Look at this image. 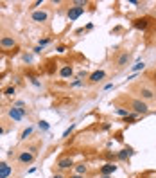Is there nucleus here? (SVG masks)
<instances>
[{
  "instance_id": "5701e85b",
  "label": "nucleus",
  "mask_w": 156,
  "mask_h": 178,
  "mask_svg": "<svg viewBox=\"0 0 156 178\" xmlns=\"http://www.w3.org/2000/svg\"><path fill=\"white\" fill-rule=\"evenodd\" d=\"M83 85H85V81H83V79H79V78H76V79L70 83L72 88H76V86H83Z\"/></svg>"
},
{
  "instance_id": "f03ea898",
  "label": "nucleus",
  "mask_w": 156,
  "mask_h": 178,
  "mask_svg": "<svg viewBox=\"0 0 156 178\" xmlns=\"http://www.w3.org/2000/svg\"><path fill=\"white\" fill-rule=\"evenodd\" d=\"M13 49H16V40L13 36H2L0 38V50L7 52V50H13Z\"/></svg>"
},
{
  "instance_id": "cd10ccee",
  "label": "nucleus",
  "mask_w": 156,
  "mask_h": 178,
  "mask_svg": "<svg viewBox=\"0 0 156 178\" xmlns=\"http://www.w3.org/2000/svg\"><path fill=\"white\" fill-rule=\"evenodd\" d=\"M57 52H59V54H63V52H66V47H65V45H59V47H57Z\"/></svg>"
},
{
  "instance_id": "2f4dec72",
  "label": "nucleus",
  "mask_w": 156,
  "mask_h": 178,
  "mask_svg": "<svg viewBox=\"0 0 156 178\" xmlns=\"http://www.w3.org/2000/svg\"><path fill=\"white\" fill-rule=\"evenodd\" d=\"M111 88H113V83H108V85L104 86V90H111Z\"/></svg>"
},
{
  "instance_id": "4be33fe9",
  "label": "nucleus",
  "mask_w": 156,
  "mask_h": 178,
  "mask_svg": "<svg viewBox=\"0 0 156 178\" xmlns=\"http://www.w3.org/2000/svg\"><path fill=\"white\" fill-rule=\"evenodd\" d=\"M22 59H23V63L31 65V63H32V54H27V52H23V54H22Z\"/></svg>"
},
{
  "instance_id": "1a4fd4ad",
  "label": "nucleus",
  "mask_w": 156,
  "mask_h": 178,
  "mask_svg": "<svg viewBox=\"0 0 156 178\" xmlns=\"http://www.w3.org/2000/svg\"><path fill=\"white\" fill-rule=\"evenodd\" d=\"M13 175V167L7 162H0V178H9Z\"/></svg>"
},
{
  "instance_id": "e433bc0d",
  "label": "nucleus",
  "mask_w": 156,
  "mask_h": 178,
  "mask_svg": "<svg viewBox=\"0 0 156 178\" xmlns=\"http://www.w3.org/2000/svg\"><path fill=\"white\" fill-rule=\"evenodd\" d=\"M147 178H156V176H147Z\"/></svg>"
},
{
  "instance_id": "39448f33",
  "label": "nucleus",
  "mask_w": 156,
  "mask_h": 178,
  "mask_svg": "<svg viewBox=\"0 0 156 178\" xmlns=\"http://www.w3.org/2000/svg\"><path fill=\"white\" fill-rule=\"evenodd\" d=\"M7 115L13 119L14 122H20L25 115H27V112H25V108H16V106H11L9 108V112H7Z\"/></svg>"
},
{
  "instance_id": "f3484780",
  "label": "nucleus",
  "mask_w": 156,
  "mask_h": 178,
  "mask_svg": "<svg viewBox=\"0 0 156 178\" xmlns=\"http://www.w3.org/2000/svg\"><path fill=\"white\" fill-rule=\"evenodd\" d=\"M144 69H145V63H144V61H136L135 65H131V72H133V74L144 70Z\"/></svg>"
},
{
  "instance_id": "f8f14e48",
  "label": "nucleus",
  "mask_w": 156,
  "mask_h": 178,
  "mask_svg": "<svg viewBox=\"0 0 156 178\" xmlns=\"http://www.w3.org/2000/svg\"><path fill=\"white\" fill-rule=\"evenodd\" d=\"M154 97H156V95H154V92H153L151 88H145V86L140 88V99H142V101H153Z\"/></svg>"
},
{
  "instance_id": "6e6552de",
  "label": "nucleus",
  "mask_w": 156,
  "mask_h": 178,
  "mask_svg": "<svg viewBox=\"0 0 156 178\" xmlns=\"http://www.w3.org/2000/svg\"><path fill=\"white\" fill-rule=\"evenodd\" d=\"M119 167L113 164V162H108V164H104L102 167H100V171H99V175L100 176H113V173L117 171Z\"/></svg>"
},
{
  "instance_id": "b1692460",
  "label": "nucleus",
  "mask_w": 156,
  "mask_h": 178,
  "mask_svg": "<svg viewBox=\"0 0 156 178\" xmlns=\"http://www.w3.org/2000/svg\"><path fill=\"white\" fill-rule=\"evenodd\" d=\"M4 94H6L7 97H11V95H14V94H16V88H14V86H7L6 90H4Z\"/></svg>"
},
{
  "instance_id": "473e14b6",
  "label": "nucleus",
  "mask_w": 156,
  "mask_h": 178,
  "mask_svg": "<svg viewBox=\"0 0 156 178\" xmlns=\"http://www.w3.org/2000/svg\"><path fill=\"white\" fill-rule=\"evenodd\" d=\"M52 178H63V175H61V173H54V176Z\"/></svg>"
},
{
  "instance_id": "6ab92c4d",
  "label": "nucleus",
  "mask_w": 156,
  "mask_h": 178,
  "mask_svg": "<svg viewBox=\"0 0 156 178\" xmlns=\"http://www.w3.org/2000/svg\"><path fill=\"white\" fill-rule=\"evenodd\" d=\"M115 114H117V115H120V117H126V119H128L129 115H131V112H129V110H126V108H117V110H115Z\"/></svg>"
},
{
  "instance_id": "9d476101",
  "label": "nucleus",
  "mask_w": 156,
  "mask_h": 178,
  "mask_svg": "<svg viewBox=\"0 0 156 178\" xmlns=\"http://www.w3.org/2000/svg\"><path fill=\"white\" fill-rule=\"evenodd\" d=\"M133 155H135L133 148H124V150H120L117 153V158H119V160H129Z\"/></svg>"
},
{
  "instance_id": "7ed1b4c3",
  "label": "nucleus",
  "mask_w": 156,
  "mask_h": 178,
  "mask_svg": "<svg viewBox=\"0 0 156 178\" xmlns=\"http://www.w3.org/2000/svg\"><path fill=\"white\" fill-rule=\"evenodd\" d=\"M31 18L36 23H45V22H49V11H45V9H34L31 13Z\"/></svg>"
},
{
  "instance_id": "c85d7f7f",
  "label": "nucleus",
  "mask_w": 156,
  "mask_h": 178,
  "mask_svg": "<svg viewBox=\"0 0 156 178\" xmlns=\"http://www.w3.org/2000/svg\"><path fill=\"white\" fill-rule=\"evenodd\" d=\"M14 106H16V108H23V106H25V103H23V101H16V104H14Z\"/></svg>"
},
{
  "instance_id": "412c9836",
  "label": "nucleus",
  "mask_w": 156,
  "mask_h": 178,
  "mask_svg": "<svg viewBox=\"0 0 156 178\" xmlns=\"http://www.w3.org/2000/svg\"><path fill=\"white\" fill-rule=\"evenodd\" d=\"M38 128L41 130V131H49L50 130V124L47 121H38Z\"/></svg>"
},
{
  "instance_id": "f257e3e1",
  "label": "nucleus",
  "mask_w": 156,
  "mask_h": 178,
  "mask_svg": "<svg viewBox=\"0 0 156 178\" xmlns=\"http://www.w3.org/2000/svg\"><path fill=\"white\" fill-rule=\"evenodd\" d=\"M131 108H133V112L136 115H145L149 112V106H147V103L142 99H133L131 101Z\"/></svg>"
},
{
  "instance_id": "4c0bfd02",
  "label": "nucleus",
  "mask_w": 156,
  "mask_h": 178,
  "mask_svg": "<svg viewBox=\"0 0 156 178\" xmlns=\"http://www.w3.org/2000/svg\"><path fill=\"white\" fill-rule=\"evenodd\" d=\"M0 27H2V25H0Z\"/></svg>"
},
{
  "instance_id": "423d86ee",
  "label": "nucleus",
  "mask_w": 156,
  "mask_h": 178,
  "mask_svg": "<svg viewBox=\"0 0 156 178\" xmlns=\"http://www.w3.org/2000/svg\"><path fill=\"white\" fill-rule=\"evenodd\" d=\"M85 13V7H79V6H72L68 7V11H66V16H68V20L74 22V20H77L81 14Z\"/></svg>"
},
{
  "instance_id": "c9c22d12",
  "label": "nucleus",
  "mask_w": 156,
  "mask_h": 178,
  "mask_svg": "<svg viewBox=\"0 0 156 178\" xmlns=\"http://www.w3.org/2000/svg\"><path fill=\"white\" fill-rule=\"evenodd\" d=\"M100 178H113V176H100Z\"/></svg>"
},
{
  "instance_id": "9b49d317",
  "label": "nucleus",
  "mask_w": 156,
  "mask_h": 178,
  "mask_svg": "<svg viewBox=\"0 0 156 178\" xmlns=\"http://www.w3.org/2000/svg\"><path fill=\"white\" fill-rule=\"evenodd\" d=\"M133 25H135V29H138V31H145L147 25H149V18H135V20H133Z\"/></svg>"
},
{
  "instance_id": "72a5a7b5",
  "label": "nucleus",
  "mask_w": 156,
  "mask_h": 178,
  "mask_svg": "<svg viewBox=\"0 0 156 178\" xmlns=\"http://www.w3.org/2000/svg\"><path fill=\"white\" fill-rule=\"evenodd\" d=\"M68 178H86V176H81V175H72V176H68Z\"/></svg>"
},
{
  "instance_id": "aec40b11",
  "label": "nucleus",
  "mask_w": 156,
  "mask_h": 178,
  "mask_svg": "<svg viewBox=\"0 0 156 178\" xmlns=\"http://www.w3.org/2000/svg\"><path fill=\"white\" fill-rule=\"evenodd\" d=\"M76 126H77L76 122H74V124H70V126H68V128H66V130H65V131H63V135H61V139H68V135H70L72 131L76 130Z\"/></svg>"
},
{
  "instance_id": "bb28decb",
  "label": "nucleus",
  "mask_w": 156,
  "mask_h": 178,
  "mask_svg": "<svg viewBox=\"0 0 156 178\" xmlns=\"http://www.w3.org/2000/svg\"><path fill=\"white\" fill-rule=\"evenodd\" d=\"M32 52H34V54H41V52H43V49L40 47V45H36L34 49H32Z\"/></svg>"
},
{
  "instance_id": "c756f323",
  "label": "nucleus",
  "mask_w": 156,
  "mask_h": 178,
  "mask_svg": "<svg viewBox=\"0 0 156 178\" xmlns=\"http://www.w3.org/2000/svg\"><path fill=\"white\" fill-rule=\"evenodd\" d=\"M41 4H43V0H36L34 4H32V7H40Z\"/></svg>"
},
{
  "instance_id": "7c9ffc66",
  "label": "nucleus",
  "mask_w": 156,
  "mask_h": 178,
  "mask_svg": "<svg viewBox=\"0 0 156 178\" xmlns=\"http://www.w3.org/2000/svg\"><path fill=\"white\" fill-rule=\"evenodd\" d=\"M111 128V124H108V122H104V124H102V130H104V131H106V130H110Z\"/></svg>"
},
{
  "instance_id": "2eb2a0df",
  "label": "nucleus",
  "mask_w": 156,
  "mask_h": 178,
  "mask_svg": "<svg viewBox=\"0 0 156 178\" xmlns=\"http://www.w3.org/2000/svg\"><path fill=\"white\" fill-rule=\"evenodd\" d=\"M129 58H131V54H129L128 50L126 52H122L120 56H119V59H117V67H126L129 61Z\"/></svg>"
},
{
  "instance_id": "ddd939ff",
  "label": "nucleus",
  "mask_w": 156,
  "mask_h": 178,
  "mask_svg": "<svg viewBox=\"0 0 156 178\" xmlns=\"http://www.w3.org/2000/svg\"><path fill=\"white\" fill-rule=\"evenodd\" d=\"M59 76H61L63 79L72 78V76H74V67H72V65H65V67H61V69H59Z\"/></svg>"
},
{
  "instance_id": "dca6fc26",
  "label": "nucleus",
  "mask_w": 156,
  "mask_h": 178,
  "mask_svg": "<svg viewBox=\"0 0 156 178\" xmlns=\"http://www.w3.org/2000/svg\"><path fill=\"white\" fill-rule=\"evenodd\" d=\"M32 131H34V128H32V126H29V128H25V130H23V131L20 133V140H27L29 137L32 135Z\"/></svg>"
},
{
  "instance_id": "a211bd4d",
  "label": "nucleus",
  "mask_w": 156,
  "mask_h": 178,
  "mask_svg": "<svg viewBox=\"0 0 156 178\" xmlns=\"http://www.w3.org/2000/svg\"><path fill=\"white\" fill-rule=\"evenodd\" d=\"M86 171H88V165H86V164H77V165H76V175H81V176H85Z\"/></svg>"
},
{
  "instance_id": "a878e982",
  "label": "nucleus",
  "mask_w": 156,
  "mask_h": 178,
  "mask_svg": "<svg viewBox=\"0 0 156 178\" xmlns=\"http://www.w3.org/2000/svg\"><path fill=\"white\" fill-rule=\"evenodd\" d=\"M29 81H31V83H32V85H34V86H38V88L41 86V83H40V81H38V79H36L34 76H29Z\"/></svg>"
},
{
  "instance_id": "393cba45",
  "label": "nucleus",
  "mask_w": 156,
  "mask_h": 178,
  "mask_svg": "<svg viewBox=\"0 0 156 178\" xmlns=\"http://www.w3.org/2000/svg\"><path fill=\"white\" fill-rule=\"evenodd\" d=\"M50 43V38H41V40H40V42H38V45H40V47H41V49H45V47H47V45H49Z\"/></svg>"
},
{
  "instance_id": "4468645a",
  "label": "nucleus",
  "mask_w": 156,
  "mask_h": 178,
  "mask_svg": "<svg viewBox=\"0 0 156 178\" xmlns=\"http://www.w3.org/2000/svg\"><path fill=\"white\" fill-rule=\"evenodd\" d=\"M106 78V72L104 70H95L90 74V83H99V81H102V79Z\"/></svg>"
},
{
  "instance_id": "20e7f679",
  "label": "nucleus",
  "mask_w": 156,
  "mask_h": 178,
  "mask_svg": "<svg viewBox=\"0 0 156 178\" xmlns=\"http://www.w3.org/2000/svg\"><path fill=\"white\" fill-rule=\"evenodd\" d=\"M36 158V155L34 153H31L29 150H22L20 153H18V157H16V160H18V164H22V165H27V164H31L32 160Z\"/></svg>"
},
{
  "instance_id": "f704fd0d",
  "label": "nucleus",
  "mask_w": 156,
  "mask_h": 178,
  "mask_svg": "<svg viewBox=\"0 0 156 178\" xmlns=\"http://www.w3.org/2000/svg\"><path fill=\"white\" fill-rule=\"evenodd\" d=\"M4 133H6V130H4L2 126H0V135H4Z\"/></svg>"
},
{
  "instance_id": "0eeeda50",
  "label": "nucleus",
  "mask_w": 156,
  "mask_h": 178,
  "mask_svg": "<svg viewBox=\"0 0 156 178\" xmlns=\"http://www.w3.org/2000/svg\"><path fill=\"white\" fill-rule=\"evenodd\" d=\"M57 169L59 171H66V169H72L74 167V158L72 157H63V158H59L57 160Z\"/></svg>"
}]
</instances>
